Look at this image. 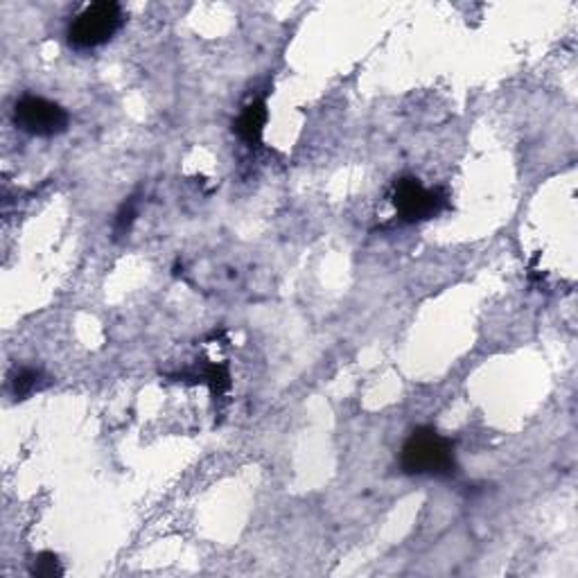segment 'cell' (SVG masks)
<instances>
[{"mask_svg": "<svg viewBox=\"0 0 578 578\" xmlns=\"http://www.w3.org/2000/svg\"><path fill=\"white\" fill-rule=\"evenodd\" d=\"M455 443L434 428H419L409 434L400 449V470L409 477L449 479L457 474Z\"/></svg>", "mask_w": 578, "mask_h": 578, "instance_id": "6da1fadb", "label": "cell"}, {"mask_svg": "<svg viewBox=\"0 0 578 578\" xmlns=\"http://www.w3.org/2000/svg\"><path fill=\"white\" fill-rule=\"evenodd\" d=\"M124 25V10L113 0H100L84 8L69 25L67 39L77 52H88L107 46Z\"/></svg>", "mask_w": 578, "mask_h": 578, "instance_id": "7a4b0ae2", "label": "cell"}, {"mask_svg": "<svg viewBox=\"0 0 578 578\" xmlns=\"http://www.w3.org/2000/svg\"><path fill=\"white\" fill-rule=\"evenodd\" d=\"M12 120L16 130L27 136L37 139H55L69 130L71 116L61 105L41 98V95H23L16 100Z\"/></svg>", "mask_w": 578, "mask_h": 578, "instance_id": "3957f363", "label": "cell"}, {"mask_svg": "<svg viewBox=\"0 0 578 578\" xmlns=\"http://www.w3.org/2000/svg\"><path fill=\"white\" fill-rule=\"evenodd\" d=\"M392 204L407 224L425 221L447 208V195L438 188H425L416 177H402L394 183Z\"/></svg>", "mask_w": 578, "mask_h": 578, "instance_id": "277c9868", "label": "cell"}, {"mask_svg": "<svg viewBox=\"0 0 578 578\" xmlns=\"http://www.w3.org/2000/svg\"><path fill=\"white\" fill-rule=\"evenodd\" d=\"M267 120H269V111H267L265 100H253L251 105L242 109L240 118L233 124V130L249 147H258L265 134Z\"/></svg>", "mask_w": 578, "mask_h": 578, "instance_id": "5b68a950", "label": "cell"}, {"mask_svg": "<svg viewBox=\"0 0 578 578\" xmlns=\"http://www.w3.org/2000/svg\"><path fill=\"white\" fill-rule=\"evenodd\" d=\"M44 382V373L39 369H19L12 380H10V389L16 400H25L27 396L35 394Z\"/></svg>", "mask_w": 578, "mask_h": 578, "instance_id": "8992f818", "label": "cell"}, {"mask_svg": "<svg viewBox=\"0 0 578 578\" xmlns=\"http://www.w3.org/2000/svg\"><path fill=\"white\" fill-rule=\"evenodd\" d=\"M29 574L37 576V578H59V576H63V567H61V561L57 554L41 552L35 556V561H32Z\"/></svg>", "mask_w": 578, "mask_h": 578, "instance_id": "52a82bcc", "label": "cell"}, {"mask_svg": "<svg viewBox=\"0 0 578 578\" xmlns=\"http://www.w3.org/2000/svg\"><path fill=\"white\" fill-rule=\"evenodd\" d=\"M136 215H139V197H130L120 206V210L116 213L113 236L122 238V236L130 233L132 227H134V221H136Z\"/></svg>", "mask_w": 578, "mask_h": 578, "instance_id": "ba28073f", "label": "cell"}]
</instances>
